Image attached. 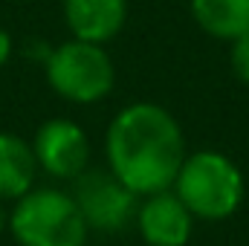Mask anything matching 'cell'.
I'll return each instance as SVG.
<instances>
[{
  "label": "cell",
  "mask_w": 249,
  "mask_h": 246,
  "mask_svg": "<svg viewBox=\"0 0 249 246\" xmlns=\"http://www.w3.org/2000/svg\"><path fill=\"white\" fill-rule=\"evenodd\" d=\"M38 159L32 142L20 133L0 130V200H20L26 191L35 188L38 180Z\"/></svg>",
  "instance_id": "cell-9"
},
{
  "label": "cell",
  "mask_w": 249,
  "mask_h": 246,
  "mask_svg": "<svg viewBox=\"0 0 249 246\" xmlns=\"http://www.w3.org/2000/svg\"><path fill=\"white\" fill-rule=\"evenodd\" d=\"M64 20L72 38L107 44L127 20V0H64Z\"/></svg>",
  "instance_id": "cell-8"
},
{
  "label": "cell",
  "mask_w": 249,
  "mask_h": 246,
  "mask_svg": "<svg viewBox=\"0 0 249 246\" xmlns=\"http://www.w3.org/2000/svg\"><path fill=\"white\" fill-rule=\"evenodd\" d=\"M133 223L148 246H186L194 232V214L174 194V188L139 197Z\"/></svg>",
  "instance_id": "cell-7"
},
{
  "label": "cell",
  "mask_w": 249,
  "mask_h": 246,
  "mask_svg": "<svg viewBox=\"0 0 249 246\" xmlns=\"http://www.w3.org/2000/svg\"><path fill=\"white\" fill-rule=\"evenodd\" d=\"M229 67L238 75V81L249 87V35L229 44Z\"/></svg>",
  "instance_id": "cell-11"
},
{
  "label": "cell",
  "mask_w": 249,
  "mask_h": 246,
  "mask_svg": "<svg viewBox=\"0 0 249 246\" xmlns=\"http://www.w3.org/2000/svg\"><path fill=\"white\" fill-rule=\"evenodd\" d=\"M194 23L217 38V41H238L249 35V0H191Z\"/></svg>",
  "instance_id": "cell-10"
},
{
  "label": "cell",
  "mask_w": 249,
  "mask_h": 246,
  "mask_svg": "<svg viewBox=\"0 0 249 246\" xmlns=\"http://www.w3.org/2000/svg\"><path fill=\"white\" fill-rule=\"evenodd\" d=\"M38 168L53 180L72 183L81 171L90 168V139L84 127L72 119H47L38 124L35 136L29 139Z\"/></svg>",
  "instance_id": "cell-6"
},
{
  "label": "cell",
  "mask_w": 249,
  "mask_h": 246,
  "mask_svg": "<svg viewBox=\"0 0 249 246\" xmlns=\"http://www.w3.org/2000/svg\"><path fill=\"white\" fill-rule=\"evenodd\" d=\"M70 194H72V200H75L90 232H105V235L124 232L136 217L139 197L110 168L81 171L72 180Z\"/></svg>",
  "instance_id": "cell-5"
},
{
  "label": "cell",
  "mask_w": 249,
  "mask_h": 246,
  "mask_svg": "<svg viewBox=\"0 0 249 246\" xmlns=\"http://www.w3.org/2000/svg\"><path fill=\"white\" fill-rule=\"evenodd\" d=\"M9 235L18 246H84L90 229L64 188H32L9 211Z\"/></svg>",
  "instance_id": "cell-3"
},
{
  "label": "cell",
  "mask_w": 249,
  "mask_h": 246,
  "mask_svg": "<svg viewBox=\"0 0 249 246\" xmlns=\"http://www.w3.org/2000/svg\"><path fill=\"white\" fill-rule=\"evenodd\" d=\"M12 55H15V38L6 26H0V67L12 61Z\"/></svg>",
  "instance_id": "cell-12"
},
{
  "label": "cell",
  "mask_w": 249,
  "mask_h": 246,
  "mask_svg": "<svg viewBox=\"0 0 249 246\" xmlns=\"http://www.w3.org/2000/svg\"><path fill=\"white\" fill-rule=\"evenodd\" d=\"M105 157L136 197H148L174 185L188 151L180 122L162 105L133 102L107 124Z\"/></svg>",
  "instance_id": "cell-1"
},
{
  "label": "cell",
  "mask_w": 249,
  "mask_h": 246,
  "mask_svg": "<svg viewBox=\"0 0 249 246\" xmlns=\"http://www.w3.org/2000/svg\"><path fill=\"white\" fill-rule=\"evenodd\" d=\"M6 226H9V211L3 209V200H0V232H6Z\"/></svg>",
  "instance_id": "cell-13"
},
{
  "label": "cell",
  "mask_w": 249,
  "mask_h": 246,
  "mask_svg": "<svg viewBox=\"0 0 249 246\" xmlns=\"http://www.w3.org/2000/svg\"><path fill=\"white\" fill-rule=\"evenodd\" d=\"M174 194L186 203L194 220H226L232 217L247 194L244 174L232 157L220 151H194L177 171Z\"/></svg>",
  "instance_id": "cell-2"
},
{
  "label": "cell",
  "mask_w": 249,
  "mask_h": 246,
  "mask_svg": "<svg viewBox=\"0 0 249 246\" xmlns=\"http://www.w3.org/2000/svg\"><path fill=\"white\" fill-rule=\"evenodd\" d=\"M50 90L72 105H96L113 93L116 64L105 44H90L70 38L50 50L44 61Z\"/></svg>",
  "instance_id": "cell-4"
}]
</instances>
